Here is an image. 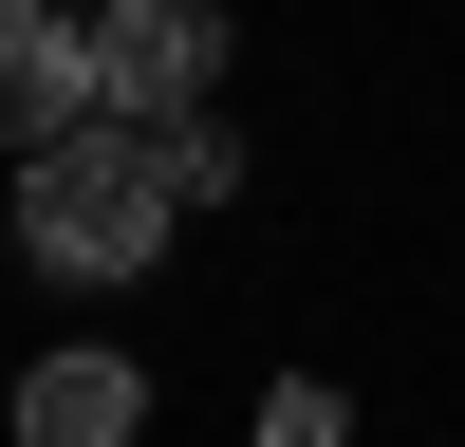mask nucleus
<instances>
[{
    "label": "nucleus",
    "mask_w": 465,
    "mask_h": 447,
    "mask_svg": "<svg viewBox=\"0 0 465 447\" xmlns=\"http://www.w3.org/2000/svg\"><path fill=\"white\" fill-rule=\"evenodd\" d=\"M131 429H149V372H131V354H94V335L19 372V447H131Z\"/></svg>",
    "instance_id": "obj_4"
},
{
    "label": "nucleus",
    "mask_w": 465,
    "mask_h": 447,
    "mask_svg": "<svg viewBox=\"0 0 465 447\" xmlns=\"http://www.w3.org/2000/svg\"><path fill=\"white\" fill-rule=\"evenodd\" d=\"M149 149H168L186 205H223V186H242V131H223V112H186V131H149Z\"/></svg>",
    "instance_id": "obj_5"
},
{
    "label": "nucleus",
    "mask_w": 465,
    "mask_h": 447,
    "mask_svg": "<svg viewBox=\"0 0 465 447\" xmlns=\"http://www.w3.org/2000/svg\"><path fill=\"white\" fill-rule=\"evenodd\" d=\"M261 447H354V410H335V372H280V392H261Z\"/></svg>",
    "instance_id": "obj_6"
},
{
    "label": "nucleus",
    "mask_w": 465,
    "mask_h": 447,
    "mask_svg": "<svg viewBox=\"0 0 465 447\" xmlns=\"http://www.w3.org/2000/svg\"><path fill=\"white\" fill-rule=\"evenodd\" d=\"M94 94L112 131H186L223 94V0H94Z\"/></svg>",
    "instance_id": "obj_2"
},
{
    "label": "nucleus",
    "mask_w": 465,
    "mask_h": 447,
    "mask_svg": "<svg viewBox=\"0 0 465 447\" xmlns=\"http://www.w3.org/2000/svg\"><path fill=\"white\" fill-rule=\"evenodd\" d=\"M168 224H186V186H168V149L149 131H56L19 168V261L37 280H149V261H168Z\"/></svg>",
    "instance_id": "obj_1"
},
{
    "label": "nucleus",
    "mask_w": 465,
    "mask_h": 447,
    "mask_svg": "<svg viewBox=\"0 0 465 447\" xmlns=\"http://www.w3.org/2000/svg\"><path fill=\"white\" fill-rule=\"evenodd\" d=\"M94 19H56V0H0V168H37L56 131H94Z\"/></svg>",
    "instance_id": "obj_3"
}]
</instances>
